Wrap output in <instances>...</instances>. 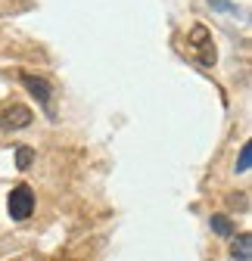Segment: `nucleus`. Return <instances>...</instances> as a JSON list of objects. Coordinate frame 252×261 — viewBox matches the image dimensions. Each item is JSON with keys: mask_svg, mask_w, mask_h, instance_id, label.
Listing matches in <instances>:
<instances>
[{"mask_svg": "<svg viewBox=\"0 0 252 261\" xmlns=\"http://www.w3.org/2000/svg\"><path fill=\"white\" fill-rule=\"evenodd\" d=\"M19 81H22V87L35 96V100L41 103V109H44V115L47 118H56V106H53V87H50V81L44 78V75H35V72H19Z\"/></svg>", "mask_w": 252, "mask_h": 261, "instance_id": "f257e3e1", "label": "nucleus"}, {"mask_svg": "<svg viewBox=\"0 0 252 261\" xmlns=\"http://www.w3.org/2000/svg\"><path fill=\"white\" fill-rule=\"evenodd\" d=\"M7 208H10V218H13V221H28L31 212H35V190H31L28 184L13 187V190H10Z\"/></svg>", "mask_w": 252, "mask_h": 261, "instance_id": "f03ea898", "label": "nucleus"}, {"mask_svg": "<svg viewBox=\"0 0 252 261\" xmlns=\"http://www.w3.org/2000/svg\"><path fill=\"white\" fill-rule=\"evenodd\" d=\"M31 121H35V112L22 103H13L7 109H0V134H7V130H25Z\"/></svg>", "mask_w": 252, "mask_h": 261, "instance_id": "7ed1b4c3", "label": "nucleus"}, {"mask_svg": "<svg viewBox=\"0 0 252 261\" xmlns=\"http://www.w3.org/2000/svg\"><path fill=\"white\" fill-rule=\"evenodd\" d=\"M190 44H199V62L203 65H215V44L206 25H193L190 28Z\"/></svg>", "mask_w": 252, "mask_h": 261, "instance_id": "20e7f679", "label": "nucleus"}, {"mask_svg": "<svg viewBox=\"0 0 252 261\" xmlns=\"http://www.w3.org/2000/svg\"><path fill=\"white\" fill-rule=\"evenodd\" d=\"M249 246H252V237L243 230L240 237H234V243H231V255H234L237 261H249V258H252V249H249Z\"/></svg>", "mask_w": 252, "mask_h": 261, "instance_id": "39448f33", "label": "nucleus"}, {"mask_svg": "<svg viewBox=\"0 0 252 261\" xmlns=\"http://www.w3.org/2000/svg\"><path fill=\"white\" fill-rule=\"evenodd\" d=\"M209 224H212V230H215V233H221V237H231V233H234V224H231L228 215H212Z\"/></svg>", "mask_w": 252, "mask_h": 261, "instance_id": "423d86ee", "label": "nucleus"}, {"mask_svg": "<svg viewBox=\"0 0 252 261\" xmlns=\"http://www.w3.org/2000/svg\"><path fill=\"white\" fill-rule=\"evenodd\" d=\"M249 165H252V146H249V143H243L240 159H237V174H246V171H249Z\"/></svg>", "mask_w": 252, "mask_h": 261, "instance_id": "0eeeda50", "label": "nucleus"}, {"mask_svg": "<svg viewBox=\"0 0 252 261\" xmlns=\"http://www.w3.org/2000/svg\"><path fill=\"white\" fill-rule=\"evenodd\" d=\"M31 162H35V152H31L28 146H16V165H19V171H25Z\"/></svg>", "mask_w": 252, "mask_h": 261, "instance_id": "6e6552de", "label": "nucleus"}, {"mask_svg": "<svg viewBox=\"0 0 252 261\" xmlns=\"http://www.w3.org/2000/svg\"><path fill=\"white\" fill-rule=\"evenodd\" d=\"M209 7H215V10H224V13H237V7H231L228 0H209Z\"/></svg>", "mask_w": 252, "mask_h": 261, "instance_id": "1a4fd4ad", "label": "nucleus"}]
</instances>
